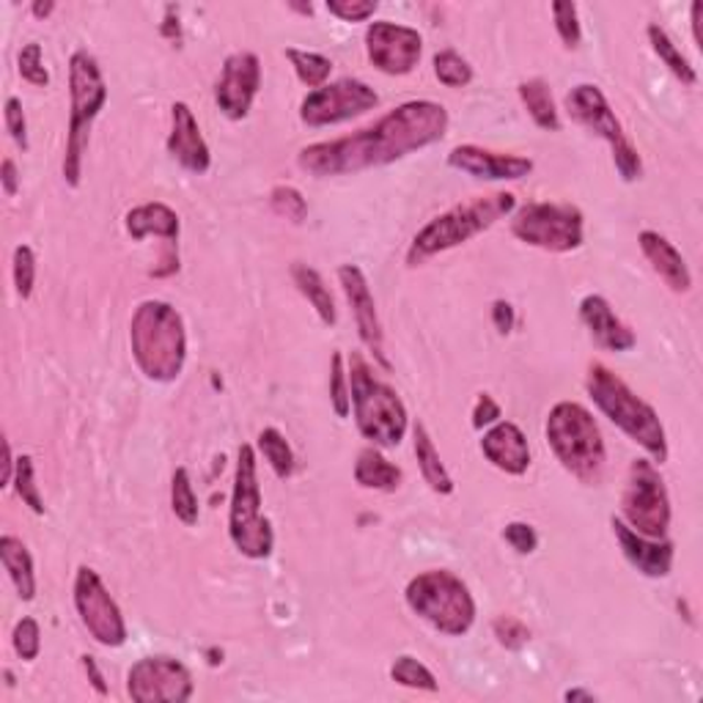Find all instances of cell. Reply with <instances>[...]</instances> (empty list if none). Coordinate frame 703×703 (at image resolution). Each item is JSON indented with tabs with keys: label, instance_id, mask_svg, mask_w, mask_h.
Here are the masks:
<instances>
[{
	"label": "cell",
	"instance_id": "cell-1",
	"mask_svg": "<svg viewBox=\"0 0 703 703\" xmlns=\"http://www.w3.org/2000/svg\"><path fill=\"white\" fill-rule=\"evenodd\" d=\"M446 129L448 110L440 103L413 99L347 138L306 146L297 162L311 177H347V173L391 166L413 151L426 149L446 138Z\"/></svg>",
	"mask_w": 703,
	"mask_h": 703
},
{
	"label": "cell",
	"instance_id": "cell-2",
	"mask_svg": "<svg viewBox=\"0 0 703 703\" xmlns=\"http://www.w3.org/2000/svg\"><path fill=\"white\" fill-rule=\"evenodd\" d=\"M129 344L146 380L173 382L188 360V330L182 313L171 302H140L129 322Z\"/></svg>",
	"mask_w": 703,
	"mask_h": 703
},
{
	"label": "cell",
	"instance_id": "cell-3",
	"mask_svg": "<svg viewBox=\"0 0 703 703\" xmlns=\"http://www.w3.org/2000/svg\"><path fill=\"white\" fill-rule=\"evenodd\" d=\"M586 391L594 398L601 415L613 420L629 440L638 443L654 462L668 459V437L660 415L649 402L638 396L621 376L613 374L607 365L590 363L586 376Z\"/></svg>",
	"mask_w": 703,
	"mask_h": 703
},
{
	"label": "cell",
	"instance_id": "cell-4",
	"mask_svg": "<svg viewBox=\"0 0 703 703\" xmlns=\"http://www.w3.org/2000/svg\"><path fill=\"white\" fill-rule=\"evenodd\" d=\"M514 206V193L478 195V199L451 206V210L437 215L435 221H429L418 234H415V239L409 242L407 264L409 267H418V264L429 262L437 253H446L451 251V247L465 245L472 236L483 234L487 228H492L494 223L503 221L505 215H511Z\"/></svg>",
	"mask_w": 703,
	"mask_h": 703
},
{
	"label": "cell",
	"instance_id": "cell-5",
	"mask_svg": "<svg viewBox=\"0 0 703 703\" xmlns=\"http://www.w3.org/2000/svg\"><path fill=\"white\" fill-rule=\"evenodd\" d=\"M544 435H547V443L561 468L572 472L580 483H588V487L601 481L607 465V448L594 415L583 404H555L547 415Z\"/></svg>",
	"mask_w": 703,
	"mask_h": 703
},
{
	"label": "cell",
	"instance_id": "cell-6",
	"mask_svg": "<svg viewBox=\"0 0 703 703\" xmlns=\"http://www.w3.org/2000/svg\"><path fill=\"white\" fill-rule=\"evenodd\" d=\"M350 393L358 432L374 448H396L407 435V407L391 385L371 374L363 354L350 358Z\"/></svg>",
	"mask_w": 703,
	"mask_h": 703
},
{
	"label": "cell",
	"instance_id": "cell-7",
	"mask_svg": "<svg viewBox=\"0 0 703 703\" xmlns=\"http://www.w3.org/2000/svg\"><path fill=\"white\" fill-rule=\"evenodd\" d=\"M70 129H66V155H64V179L70 188H77L83 177V157L88 149L94 118L108 103V86L103 81L97 58L86 50H75L70 58Z\"/></svg>",
	"mask_w": 703,
	"mask_h": 703
},
{
	"label": "cell",
	"instance_id": "cell-8",
	"mask_svg": "<svg viewBox=\"0 0 703 703\" xmlns=\"http://www.w3.org/2000/svg\"><path fill=\"white\" fill-rule=\"evenodd\" d=\"M409 610L448 638H462L476 624V599L462 577L448 569L420 572L404 590Z\"/></svg>",
	"mask_w": 703,
	"mask_h": 703
},
{
	"label": "cell",
	"instance_id": "cell-9",
	"mask_svg": "<svg viewBox=\"0 0 703 703\" xmlns=\"http://www.w3.org/2000/svg\"><path fill=\"white\" fill-rule=\"evenodd\" d=\"M228 536L245 558H269L275 547L273 522L262 514V489H258L256 451L242 443L234 472L232 509H228Z\"/></svg>",
	"mask_w": 703,
	"mask_h": 703
},
{
	"label": "cell",
	"instance_id": "cell-10",
	"mask_svg": "<svg viewBox=\"0 0 703 703\" xmlns=\"http://www.w3.org/2000/svg\"><path fill=\"white\" fill-rule=\"evenodd\" d=\"M566 110L575 118L577 124L590 129L594 135H599L607 146L613 149V162H616V171L624 182H635L643 173V162H640L638 149H635L632 140L624 132L621 121L613 114L610 103L601 94L599 86L594 83H580V86L572 88L564 99Z\"/></svg>",
	"mask_w": 703,
	"mask_h": 703
},
{
	"label": "cell",
	"instance_id": "cell-11",
	"mask_svg": "<svg viewBox=\"0 0 703 703\" xmlns=\"http://www.w3.org/2000/svg\"><path fill=\"white\" fill-rule=\"evenodd\" d=\"M583 212L572 204L533 201L511 217V234L547 253H572L583 245Z\"/></svg>",
	"mask_w": 703,
	"mask_h": 703
},
{
	"label": "cell",
	"instance_id": "cell-12",
	"mask_svg": "<svg viewBox=\"0 0 703 703\" xmlns=\"http://www.w3.org/2000/svg\"><path fill=\"white\" fill-rule=\"evenodd\" d=\"M621 514L632 531L649 539H665L671 528V498L660 470L649 459H635L621 494Z\"/></svg>",
	"mask_w": 703,
	"mask_h": 703
},
{
	"label": "cell",
	"instance_id": "cell-13",
	"mask_svg": "<svg viewBox=\"0 0 703 703\" xmlns=\"http://www.w3.org/2000/svg\"><path fill=\"white\" fill-rule=\"evenodd\" d=\"M75 607L83 627L88 629L99 646L118 649L127 643V621L121 616V607L105 588L103 577L92 566H81L75 575Z\"/></svg>",
	"mask_w": 703,
	"mask_h": 703
},
{
	"label": "cell",
	"instance_id": "cell-14",
	"mask_svg": "<svg viewBox=\"0 0 703 703\" xmlns=\"http://www.w3.org/2000/svg\"><path fill=\"white\" fill-rule=\"evenodd\" d=\"M193 690V673L173 657H143L127 673V695L135 703H184Z\"/></svg>",
	"mask_w": 703,
	"mask_h": 703
},
{
	"label": "cell",
	"instance_id": "cell-15",
	"mask_svg": "<svg viewBox=\"0 0 703 703\" xmlns=\"http://www.w3.org/2000/svg\"><path fill=\"white\" fill-rule=\"evenodd\" d=\"M376 105H380V97L369 83L344 77V81H335L308 94L300 105V118L308 127H330V124L369 114Z\"/></svg>",
	"mask_w": 703,
	"mask_h": 703
},
{
	"label": "cell",
	"instance_id": "cell-16",
	"mask_svg": "<svg viewBox=\"0 0 703 703\" xmlns=\"http://www.w3.org/2000/svg\"><path fill=\"white\" fill-rule=\"evenodd\" d=\"M365 53L382 75H409L424 53V39L415 28L380 20L365 28Z\"/></svg>",
	"mask_w": 703,
	"mask_h": 703
},
{
	"label": "cell",
	"instance_id": "cell-17",
	"mask_svg": "<svg viewBox=\"0 0 703 703\" xmlns=\"http://www.w3.org/2000/svg\"><path fill=\"white\" fill-rule=\"evenodd\" d=\"M262 88V61L256 53H234L223 64L221 81L215 86V103L221 114L232 121H242L253 108Z\"/></svg>",
	"mask_w": 703,
	"mask_h": 703
},
{
	"label": "cell",
	"instance_id": "cell-18",
	"mask_svg": "<svg viewBox=\"0 0 703 703\" xmlns=\"http://www.w3.org/2000/svg\"><path fill=\"white\" fill-rule=\"evenodd\" d=\"M339 280H341V289H344L347 295V302H350L352 308L360 341L365 344V350L374 354V360L382 365V369L391 371V360H387L385 354V333H382L380 317H376L374 295H371L369 280H365L363 269L354 267V264H341Z\"/></svg>",
	"mask_w": 703,
	"mask_h": 703
},
{
	"label": "cell",
	"instance_id": "cell-19",
	"mask_svg": "<svg viewBox=\"0 0 703 703\" xmlns=\"http://www.w3.org/2000/svg\"><path fill=\"white\" fill-rule=\"evenodd\" d=\"M448 166L468 177L483 179V182H516L533 171L531 157L520 155H498V151L481 149V146H454L448 155Z\"/></svg>",
	"mask_w": 703,
	"mask_h": 703
},
{
	"label": "cell",
	"instance_id": "cell-20",
	"mask_svg": "<svg viewBox=\"0 0 703 703\" xmlns=\"http://www.w3.org/2000/svg\"><path fill=\"white\" fill-rule=\"evenodd\" d=\"M613 533H616V542L621 547L624 558L635 566L643 577H668L673 569V544L665 539H649L643 533L632 531L621 516H613L610 520Z\"/></svg>",
	"mask_w": 703,
	"mask_h": 703
},
{
	"label": "cell",
	"instance_id": "cell-21",
	"mask_svg": "<svg viewBox=\"0 0 703 703\" xmlns=\"http://www.w3.org/2000/svg\"><path fill=\"white\" fill-rule=\"evenodd\" d=\"M168 155L188 168L190 173H206L212 166L210 146H206L204 135H201L199 121H195L193 110L188 103H177L171 108V135H168Z\"/></svg>",
	"mask_w": 703,
	"mask_h": 703
},
{
	"label": "cell",
	"instance_id": "cell-22",
	"mask_svg": "<svg viewBox=\"0 0 703 703\" xmlns=\"http://www.w3.org/2000/svg\"><path fill=\"white\" fill-rule=\"evenodd\" d=\"M481 454L492 468L503 470L505 476H522L531 468V446L522 429L511 420H498L492 429L483 432Z\"/></svg>",
	"mask_w": 703,
	"mask_h": 703
},
{
	"label": "cell",
	"instance_id": "cell-23",
	"mask_svg": "<svg viewBox=\"0 0 703 703\" xmlns=\"http://www.w3.org/2000/svg\"><path fill=\"white\" fill-rule=\"evenodd\" d=\"M580 319L588 328L590 339L601 347V350L610 352H629L638 339H635L632 330L616 317V311L610 308V302L601 295H588L580 302Z\"/></svg>",
	"mask_w": 703,
	"mask_h": 703
},
{
	"label": "cell",
	"instance_id": "cell-24",
	"mask_svg": "<svg viewBox=\"0 0 703 703\" xmlns=\"http://www.w3.org/2000/svg\"><path fill=\"white\" fill-rule=\"evenodd\" d=\"M638 245L643 251V256L649 258L651 267H654V273L665 280L668 289L677 291V295H684V291L693 289V275H690L682 253L665 236L657 232H640Z\"/></svg>",
	"mask_w": 703,
	"mask_h": 703
},
{
	"label": "cell",
	"instance_id": "cell-25",
	"mask_svg": "<svg viewBox=\"0 0 703 703\" xmlns=\"http://www.w3.org/2000/svg\"><path fill=\"white\" fill-rule=\"evenodd\" d=\"M124 226H127V234L135 242H143L146 236H160L168 245H177L179 242V215L171 206L160 204V201H151V204H140L135 210H129L127 217H124Z\"/></svg>",
	"mask_w": 703,
	"mask_h": 703
},
{
	"label": "cell",
	"instance_id": "cell-26",
	"mask_svg": "<svg viewBox=\"0 0 703 703\" xmlns=\"http://www.w3.org/2000/svg\"><path fill=\"white\" fill-rule=\"evenodd\" d=\"M0 561H3V569L9 572L17 596L22 601H31L36 596V572H33V558L22 539L9 536V533L0 536Z\"/></svg>",
	"mask_w": 703,
	"mask_h": 703
},
{
	"label": "cell",
	"instance_id": "cell-27",
	"mask_svg": "<svg viewBox=\"0 0 703 703\" xmlns=\"http://www.w3.org/2000/svg\"><path fill=\"white\" fill-rule=\"evenodd\" d=\"M354 483L363 489H376V492H396L402 483V470L387 462L380 448H363L354 462Z\"/></svg>",
	"mask_w": 703,
	"mask_h": 703
},
{
	"label": "cell",
	"instance_id": "cell-28",
	"mask_svg": "<svg viewBox=\"0 0 703 703\" xmlns=\"http://www.w3.org/2000/svg\"><path fill=\"white\" fill-rule=\"evenodd\" d=\"M413 437H415V459H418V468H420V476H424V481L429 483L432 492L451 494L454 492V478L448 476L446 465H443L440 454H437V448H435V443H432L426 426L415 424Z\"/></svg>",
	"mask_w": 703,
	"mask_h": 703
},
{
	"label": "cell",
	"instance_id": "cell-29",
	"mask_svg": "<svg viewBox=\"0 0 703 703\" xmlns=\"http://www.w3.org/2000/svg\"><path fill=\"white\" fill-rule=\"evenodd\" d=\"M291 280H295V286L300 289V295L311 302L313 311H317L319 319H322V324L333 328L339 313H335L333 295H330L322 275H319L313 267H308V264H291Z\"/></svg>",
	"mask_w": 703,
	"mask_h": 703
},
{
	"label": "cell",
	"instance_id": "cell-30",
	"mask_svg": "<svg viewBox=\"0 0 703 703\" xmlns=\"http://www.w3.org/2000/svg\"><path fill=\"white\" fill-rule=\"evenodd\" d=\"M516 92H520L522 105H525L528 114H531V118L539 124V127L550 129V132H558L561 129L558 108H555L553 92H550V86L542 81V77L522 81L520 86H516Z\"/></svg>",
	"mask_w": 703,
	"mask_h": 703
},
{
	"label": "cell",
	"instance_id": "cell-31",
	"mask_svg": "<svg viewBox=\"0 0 703 703\" xmlns=\"http://www.w3.org/2000/svg\"><path fill=\"white\" fill-rule=\"evenodd\" d=\"M646 33H649V42H651V50H654V55L668 66V70H671V75L679 77L684 86H695V83H699L695 66L690 64L688 58H684L682 50H679L677 42L668 36L665 28L657 25V22H651V25L646 28Z\"/></svg>",
	"mask_w": 703,
	"mask_h": 703
},
{
	"label": "cell",
	"instance_id": "cell-32",
	"mask_svg": "<svg viewBox=\"0 0 703 703\" xmlns=\"http://www.w3.org/2000/svg\"><path fill=\"white\" fill-rule=\"evenodd\" d=\"M286 58L291 61L297 77H300V83H306L308 88L317 92V88L328 86V77L330 72H333V61L330 58H324V55L319 53H308V50H297V47L286 50Z\"/></svg>",
	"mask_w": 703,
	"mask_h": 703
},
{
	"label": "cell",
	"instance_id": "cell-33",
	"mask_svg": "<svg viewBox=\"0 0 703 703\" xmlns=\"http://www.w3.org/2000/svg\"><path fill=\"white\" fill-rule=\"evenodd\" d=\"M258 451L264 454V459H267L269 468L275 470L278 478H289L295 472V451H291L286 437L275 426L262 429V435H258Z\"/></svg>",
	"mask_w": 703,
	"mask_h": 703
},
{
	"label": "cell",
	"instance_id": "cell-34",
	"mask_svg": "<svg viewBox=\"0 0 703 703\" xmlns=\"http://www.w3.org/2000/svg\"><path fill=\"white\" fill-rule=\"evenodd\" d=\"M391 679L396 684H402V688L424 690V693H437V690H440L435 673H432L429 668L424 665V662L415 660V657H409V654H402L393 660Z\"/></svg>",
	"mask_w": 703,
	"mask_h": 703
},
{
	"label": "cell",
	"instance_id": "cell-35",
	"mask_svg": "<svg viewBox=\"0 0 703 703\" xmlns=\"http://www.w3.org/2000/svg\"><path fill=\"white\" fill-rule=\"evenodd\" d=\"M171 509L177 514V520H182L184 525H195L199 522V498H195L188 468H177V472H173Z\"/></svg>",
	"mask_w": 703,
	"mask_h": 703
},
{
	"label": "cell",
	"instance_id": "cell-36",
	"mask_svg": "<svg viewBox=\"0 0 703 703\" xmlns=\"http://www.w3.org/2000/svg\"><path fill=\"white\" fill-rule=\"evenodd\" d=\"M11 487H14L17 498H20L22 503L33 511V514H44V500L36 487V470H33V459L28 457V454L17 457V470H14V481H11Z\"/></svg>",
	"mask_w": 703,
	"mask_h": 703
},
{
	"label": "cell",
	"instance_id": "cell-37",
	"mask_svg": "<svg viewBox=\"0 0 703 703\" xmlns=\"http://www.w3.org/2000/svg\"><path fill=\"white\" fill-rule=\"evenodd\" d=\"M435 75L443 86L465 88L472 83V66L457 50H443V53L435 55Z\"/></svg>",
	"mask_w": 703,
	"mask_h": 703
},
{
	"label": "cell",
	"instance_id": "cell-38",
	"mask_svg": "<svg viewBox=\"0 0 703 703\" xmlns=\"http://www.w3.org/2000/svg\"><path fill=\"white\" fill-rule=\"evenodd\" d=\"M11 275H14V289L22 300H31L33 284H36V253L31 245H17L11 256Z\"/></svg>",
	"mask_w": 703,
	"mask_h": 703
},
{
	"label": "cell",
	"instance_id": "cell-39",
	"mask_svg": "<svg viewBox=\"0 0 703 703\" xmlns=\"http://www.w3.org/2000/svg\"><path fill=\"white\" fill-rule=\"evenodd\" d=\"M330 402L339 418H347L352 413V393H350V374L344 369V354L333 352L330 363Z\"/></svg>",
	"mask_w": 703,
	"mask_h": 703
},
{
	"label": "cell",
	"instance_id": "cell-40",
	"mask_svg": "<svg viewBox=\"0 0 703 703\" xmlns=\"http://www.w3.org/2000/svg\"><path fill=\"white\" fill-rule=\"evenodd\" d=\"M269 204H273L275 215L286 217L291 223H302L308 217V204L302 199V193L291 184H278V188L269 193Z\"/></svg>",
	"mask_w": 703,
	"mask_h": 703
},
{
	"label": "cell",
	"instance_id": "cell-41",
	"mask_svg": "<svg viewBox=\"0 0 703 703\" xmlns=\"http://www.w3.org/2000/svg\"><path fill=\"white\" fill-rule=\"evenodd\" d=\"M553 17H555V31H558L564 47L575 50L580 47L583 28H580V14H577V6L569 0H558L553 3Z\"/></svg>",
	"mask_w": 703,
	"mask_h": 703
},
{
	"label": "cell",
	"instance_id": "cell-42",
	"mask_svg": "<svg viewBox=\"0 0 703 703\" xmlns=\"http://www.w3.org/2000/svg\"><path fill=\"white\" fill-rule=\"evenodd\" d=\"M11 646H14L17 657H22L25 662H33L42 651V629H39L36 618L25 616L17 621L14 635H11Z\"/></svg>",
	"mask_w": 703,
	"mask_h": 703
},
{
	"label": "cell",
	"instance_id": "cell-43",
	"mask_svg": "<svg viewBox=\"0 0 703 703\" xmlns=\"http://www.w3.org/2000/svg\"><path fill=\"white\" fill-rule=\"evenodd\" d=\"M17 72H20L22 81L31 83V86H39V88L47 86L50 75L47 70H44L42 44L31 42L20 50V55H17Z\"/></svg>",
	"mask_w": 703,
	"mask_h": 703
},
{
	"label": "cell",
	"instance_id": "cell-44",
	"mask_svg": "<svg viewBox=\"0 0 703 703\" xmlns=\"http://www.w3.org/2000/svg\"><path fill=\"white\" fill-rule=\"evenodd\" d=\"M492 629H494V638H498V643L503 646V649L520 651L522 646L531 640V629H528L525 624L514 616H500L498 621L492 624Z\"/></svg>",
	"mask_w": 703,
	"mask_h": 703
},
{
	"label": "cell",
	"instance_id": "cell-45",
	"mask_svg": "<svg viewBox=\"0 0 703 703\" xmlns=\"http://www.w3.org/2000/svg\"><path fill=\"white\" fill-rule=\"evenodd\" d=\"M328 11L344 22H363L376 11V0H328Z\"/></svg>",
	"mask_w": 703,
	"mask_h": 703
},
{
	"label": "cell",
	"instance_id": "cell-46",
	"mask_svg": "<svg viewBox=\"0 0 703 703\" xmlns=\"http://www.w3.org/2000/svg\"><path fill=\"white\" fill-rule=\"evenodd\" d=\"M503 539L505 544L520 555H531L533 550L539 547L536 531H533V525H528V522H509L503 531Z\"/></svg>",
	"mask_w": 703,
	"mask_h": 703
},
{
	"label": "cell",
	"instance_id": "cell-47",
	"mask_svg": "<svg viewBox=\"0 0 703 703\" xmlns=\"http://www.w3.org/2000/svg\"><path fill=\"white\" fill-rule=\"evenodd\" d=\"M3 118H6V129H9V135L14 138V143L20 146L22 151H28V121H25V114H22L20 99L17 97L6 99Z\"/></svg>",
	"mask_w": 703,
	"mask_h": 703
},
{
	"label": "cell",
	"instance_id": "cell-48",
	"mask_svg": "<svg viewBox=\"0 0 703 703\" xmlns=\"http://www.w3.org/2000/svg\"><path fill=\"white\" fill-rule=\"evenodd\" d=\"M500 420V404L494 402L489 393H481L476 398V407H472V429L481 432L483 426H492Z\"/></svg>",
	"mask_w": 703,
	"mask_h": 703
},
{
	"label": "cell",
	"instance_id": "cell-49",
	"mask_svg": "<svg viewBox=\"0 0 703 703\" xmlns=\"http://www.w3.org/2000/svg\"><path fill=\"white\" fill-rule=\"evenodd\" d=\"M492 322L494 328H498V333H511V328H514V308H511V302L505 300H494L492 302Z\"/></svg>",
	"mask_w": 703,
	"mask_h": 703
},
{
	"label": "cell",
	"instance_id": "cell-50",
	"mask_svg": "<svg viewBox=\"0 0 703 703\" xmlns=\"http://www.w3.org/2000/svg\"><path fill=\"white\" fill-rule=\"evenodd\" d=\"M81 662H83V671H86L88 682H92V688H94V690H97V695H108V684H105V677H103V671H99V665H97V657H92V654H83V657H81Z\"/></svg>",
	"mask_w": 703,
	"mask_h": 703
},
{
	"label": "cell",
	"instance_id": "cell-51",
	"mask_svg": "<svg viewBox=\"0 0 703 703\" xmlns=\"http://www.w3.org/2000/svg\"><path fill=\"white\" fill-rule=\"evenodd\" d=\"M0 184H3V193L9 199H14L17 190H20V173H17V166L11 157H6L3 166H0Z\"/></svg>",
	"mask_w": 703,
	"mask_h": 703
},
{
	"label": "cell",
	"instance_id": "cell-52",
	"mask_svg": "<svg viewBox=\"0 0 703 703\" xmlns=\"http://www.w3.org/2000/svg\"><path fill=\"white\" fill-rule=\"evenodd\" d=\"M14 470H17V459L14 454H11V443L3 440V478H0V487H11V481H14Z\"/></svg>",
	"mask_w": 703,
	"mask_h": 703
},
{
	"label": "cell",
	"instance_id": "cell-53",
	"mask_svg": "<svg viewBox=\"0 0 703 703\" xmlns=\"http://www.w3.org/2000/svg\"><path fill=\"white\" fill-rule=\"evenodd\" d=\"M564 699L566 701H586V703H594L596 701V695L594 693H588V690H583V688H575V690H566L564 693Z\"/></svg>",
	"mask_w": 703,
	"mask_h": 703
},
{
	"label": "cell",
	"instance_id": "cell-54",
	"mask_svg": "<svg viewBox=\"0 0 703 703\" xmlns=\"http://www.w3.org/2000/svg\"><path fill=\"white\" fill-rule=\"evenodd\" d=\"M690 11H693V36H695V42L701 44V11H703V6L693 3L690 6Z\"/></svg>",
	"mask_w": 703,
	"mask_h": 703
},
{
	"label": "cell",
	"instance_id": "cell-55",
	"mask_svg": "<svg viewBox=\"0 0 703 703\" xmlns=\"http://www.w3.org/2000/svg\"><path fill=\"white\" fill-rule=\"evenodd\" d=\"M53 9H55L53 0H47V3H42V0H36V3L31 6V11H33V14H36V17H50V14H53Z\"/></svg>",
	"mask_w": 703,
	"mask_h": 703
}]
</instances>
